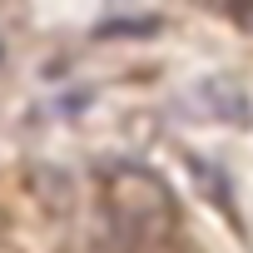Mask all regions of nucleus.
Masks as SVG:
<instances>
[{
    "label": "nucleus",
    "mask_w": 253,
    "mask_h": 253,
    "mask_svg": "<svg viewBox=\"0 0 253 253\" xmlns=\"http://www.w3.org/2000/svg\"><path fill=\"white\" fill-rule=\"evenodd\" d=\"M204 99H209L223 119L233 114V124H248V119H253V104H248L243 89H233V84H218V80H213V84H204Z\"/></svg>",
    "instance_id": "1"
},
{
    "label": "nucleus",
    "mask_w": 253,
    "mask_h": 253,
    "mask_svg": "<svg viewBox=\"0 0 253 253\" xmlns=\"http://www.w3.org/2000/svg\"><path fill=\"white\" fill-rule=\"evenodd\" d=\"M154 30H159L154 15H124V20H104L99 25V35H109V40H119V35H154Z\"/></svg>",
    "instance_id": "2"
}]
</instances>
